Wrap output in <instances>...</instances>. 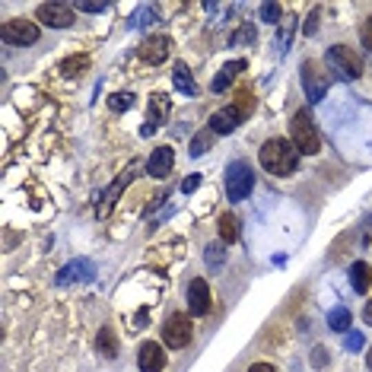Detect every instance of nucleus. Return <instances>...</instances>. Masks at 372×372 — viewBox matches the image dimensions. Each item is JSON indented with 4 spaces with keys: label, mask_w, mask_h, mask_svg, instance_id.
Wrapping results in <instances>:
<instances>
[{
    "label": "nucleus",
    "mask_w": 372,
    "mask_h": 372,
    "mask_svg": "<svg viewBox=\"0 0 372 372\" xmlns=\"http://www.w3.org/2000/svg\"><path fill=\"white\" fill-rule=\"evenodd\" d=\"M172 86H175V92H182V96H194V92H198V83H194V76H191L188 64H182V61L175 64Z\"/></svg>",
    "instance_id": "f3484780"
},
{
    "label": "nucleus",
    "mask_w": 372,
    "mask_h": 372,
    "mask_svg": "<svg viewBox=\"0 0 372 372\" xmlns=\"http://www.w3.org/2000/svg\"><path fill=\"white\" fill-rule=\"evenodd\" d=\"M347 347H350V350L363 347V338H360V334H347Z\"/></svg>",
    "instance_id": "473e14b6"
},
{
    "label": "nucleus",
    "mask_w": 372,
    "mask_h": 372,
    "mask_svg": "<svg viewBox=\"0 0 372 372\" xmlns=\"http://www.w3.org/2000/svg\"><path fill=\"white\" fill-rule=\"evenodd\" d=\"M350 322H353V318H350V312H347L344 306H338L334 312L328 315V328L338 331V334H347V331H350Z\"/></svg>",
    "instance_id": "412c9836"
},
{
    "label": "nucleus",
    "mask_w": 372,
    "mask_h": 372,
    "mask_svg": "<svg viewBox=\"0 0 372 372\" xmlns=\"http://www.w3.org/2000/svg\"><path fill=\"white\" fill-rule=\"evenodd\" d=\"M302 86H306V99L312 105L324 99V92H328V74H322V64L318 61H306L302 64Z\"/></svg>",
    "instance_id": "423d86ee"
},
{
    "label": "nucleus",
    "mask_w": 372,
    "mask_h": 372,
    "mask_svg": "<svg viewBox=\"0 0 372 372\" xmlns=\"http://www.w3.org/2000/svg\"><path fill=\"white\" fill-rule=\"evenodd\" d=\"M248 372H273L271 363H255V366H248Z\"/></svg>",
    "instance_id": "f704fd0d"
},
{
    "label": "nucleus",
    "mask_w": 372,
    "mask_h": 372,
    "mask_svg": "<svg viewBox=\"0 0 372 372\" xmlns=\"http://www.w3.org/2000/svg\"><path fill=\"white\" fill-rule=\"evenodd\" d=\"M312 353H315V356H312V363H315V366H324V347H315Z\"/></svg>",
    "instance_id": "72a5a7b5"
},
{
    "label": "nucleus",
    "mask_w": 372,
    "mask_h": 372,
    "mask_svg": "<svg viewBox=\"0 0 372 372\" xmlns=\"http://www.w3.org/2000/svg\"><path fill=\"white\" fill-rule=\"evenodd\" d=\"M360 39H363V45L372 51V17L363 23V32H360Z\"/></svg>",
    "instance_id": "c85d7f7f"
},
{
    "label": "nucleus",
    "mask_w": 372,
    "mask_h": 372,
    "mask_svg": "<svg viewBox=\"0 0 372 372\" xmlns=\"http://www.w3.org/2000/svg\"><path fill=\"white\" fill-rule=\"evenodd\" d=\"M207 261H210V265H220V245L207 248Z\"/></svg>",
    "instance_id": "2f4dec72"
},
{
    "label": "nucleus",
    "mask_w": 372,
    "mask_h": 372,
    "mask_svg": "<svg viewBox=\"0 0 372 372\" xmlns=\"http://www.w3.org/2000/svg\"><path fill=\"white\" fill-rule=\"evenodd\" d=\"M236 108H239V115L248 118L251 112H255V96L251 92H239V99H236Z\"/></svg>",
    "instance_id": "a878e982"
},
{
    "label": "nucleus",
    "mask_w": 372,
    "mask_h": 372,
    "mask_svg": "<svg viewBox=\"0 0 372 372\" xmlns=\"http://www.w3.org/2000/svg\"><path fill=\"white\" fill-rule=\"evenodd\" d=\"M289 141H293V147H296L302 156H315V153L322 149V141H318V131H315V121L309 112H296V115H293Z\"/></svg>",
    "instance_id": "f03ea898"
},
{
    "label": "nucleus",
    "mask_w": 372,
    "mask_h": 372,
    "mask_svg": "<svg viewBox=\"0 0 372 372\" xmlns=\"http://www.w3.org/2000/svg\"><path fill=\"white\" fill-rule=\"evenodd\" d=\"M163 340H165V347H172V350H182L191 344V318L182 312H175L165 318L163 324Z\"/></svg>",
    "instance_id": "39448f33"
},
{
    "label": "nucleus",
    "mask_w": 372,
    "mask_h": 372,
    "mask_svg": "<svg viewBox=\"0 0 372 372\" xmlns=\"http://www.w3.org/2000/svg\"><path fill=\"white\" fill-rule=\"evenodd\" d=\"M366 366H369V369H372V350H369V356H366Z\"/></svg>",
    "instance_id": "e433bc0d"
},
{
    "label": "nucleus",
    "mask_w": 372,
    "mask_h": 372,
    "mask_svg": "<svg viewBox=\"0 0 372 372\" xmlns=\"http://www.w3.org/2000/svg\"><path fill=\"white\" fill-rule=\"evenodd\" d=\"M363 318H366V324H372V299L366 302V309H363Z\"/></svg>",
    "instance_id": "c9c22d12"
},
{
    "label": "nucleus",
    "mask_w": 372,
    "mask_h": 372,
    "mask_svg": "<svg viewBox=\"0 0 372 372\" xmlns=\"http://www.w3.org/2000/svg\"><path fill=\"white\" fill-rule=\"evenodd\" d=\"M280 3H261V19H265V23H277V19H280Z\"/></svg>",
    "instance_id": "bb28decb"
},
{
    "label": "nucleus",
    "mask_w": 372,
    "mask_h": 372,
    "mask_svg": "<svg viewBox=\"0 0 372 372\" xmlns=\"http://www.w3.org/2000/svg\"><path fill=\"white\" fill-rule=\"evenodd\" d=\"M169 118V96H163V92H153L149 96V105H147V124H143V137H149V134H156V127Z\"/></svg>",
    "instance_id": "1a4fd4ad"
},
{
    "label": "nucleus",
    "mask_w": 372,
    "mask_h": 372,
    "mask_svg": "<svg viewBox=\"0 0 372 372\" xmlns=\"http://www.w3.org/2000/svg\"><path fill=\"white\" fill-rule=\"evenodd\" d=\"M96 350H99L105 360H115L118 356V338L112 328H102L99 331V340H96Z\"/></svg>",
    "instance_id": "aec40b11"
},
{
    "label": "nucleus",
    "mask_w": 372,
    "mask_h": 372,
    "mask_svg": "<svg viewBox=\"0 0 372 372\" xmlns=\"http://www.w3.org/2000/svg\"><path fill=\"white\" fill-rule=\"evenodd\" d=\"M210 143H214V131L198 134V137L191 141V156H200V153H207V149H210Z\"/></svg>",
    "instance_id": "b1692460"
},
{
    "label": "nucleus",
    "mask_w": 372,
    "mask_h": 372,
    "mask_svg": "<svg viewBox=\"0 0 372 372\" xmlns=\"http://www.w3.org/2000/svg\"><path fill=\"white\" fill-rule=\"evenodd\" d=\"M39 23L51 25V29H67V25H74V7H67V3H41Z\"/></svg>",
    "instance_id": "6e6552de"
},
{
    "label": "nucleus",
    "mask_w": 372,
    "mask_h": 372,
    "mask_svg": "<svg viewBox=\"0 0 372 372\" xmlns=\"http://www.w3.org/2000/svg\"><path fill=\"white\" fill-rule=\"evenodd\" d=\"M83 70H90V58H86V54H76V58H67L64 64H61V74H64V76H80Z\"/></svg>",
    "instance_id": "5701e85b"
},
{
    "label": "nucleus",
    "mask_w": 372,
    "mask_h": 372,
    "mask_svg": "<svg viewBox=\"0 0 372 372\" xmlns=\"http://www.w3.org/2000/svg\"><path fill=\"white\" fill-rule=\"evenodd\" d=\"M188 312L191 315H207L210 312V287H207V280H191L188 287Z\"/></svg>",
    "instance_id": "f8f14e48"
},
{
    "label": "nucleus",
    "mask_w": 372,
    "mask_h": 372,
    "mask_svg": "<svg viewBox=\"0 0 372 372\" xmlns=\"http://www.w3.org/2000/svg\"><path fill=\"white\" fill-rule=\"evenodd\" d=\"M0 39L7 45H35L39 41V25L29 19H7L0 29Z\"/></svg>",
    "instance_id": "0eeeda50"
},
{
    "label": "nucleus",
    "mask_w": 372,
    "mask_h": 372,
    "mask_svg": "<svg viewBox=\"0 0 372 372\" xmlns=\"http://www.w3.org/2000/svg\"><path fill=\"white\" fill-rule=\"evenodd\" d=\"M255 188V172H251V165L248 163H232L226 169V198L229 200H245Z\"/></svg>",
    "instance_id": "7ed1b4c3"
},
{
    "label": "nucleus",
    "mask_w": 372,
    "mask_h": 372,
    "mask_svg": "<svg viewBox=\"0 0 372 372\" xmlns=\"http://www.w3.org/2000/svg\"><path fill=\"white\" fill-rule=\"evenodd\" d=\"M198 185H200V175H188V178L182 182V194H191V191L198 188Z\"/></svg>",
    "instance_id": "c756f323"
},
{
    "label": "nucleus",
    "mask_w": 372,
    "mask_h": 372,
    "mask_svg": "<svg viewBox=\"0 0 372 372\" xmlns=\"http://www.w3.org/2000/svg\"><path fill=\"white\" fill-rule=\"evenodd\" d=\"M108 105L115 108V112H127V108L134 105V96H131V92H115V96L108 99Z\"/></svg>",
    "instance_id": "393cba45"
},
{
    "label": "nucleus",
    "mask_w": 372,
    "mask_h": 372,
    "mask_svg": "<svg viewBox=\"0 0 372 372\" xmlns=\"http://www.w3.org/2000/svg\"><path fill=\"white\" fill-rule=\"evenodd\" d=\"M242 115H239V108L229 105V108H220V112H214L210 115V131L214 134H232L236 127H239Z\"/></svg>",
    "instance_id": "4468645a"
},
{
    "label": "nucleus",
    "mask_w": 372,
    "mask_h": 372,
    "mask_svg": "<svg viewBox=\"0 0 372 372\" xmlns=\"http://www.w3.org/2000/svg\"><path fill=\"white\" fill-rule=\"evenodd\" d=\"M328 67L334 70V74H340L344 80H356V76L363 74V64H360V58L353 54V48H347V45H334V48H328Z\"/></svg>",
    "instance_id": "20e7f679"
},
{
    "label": "nucleus",
    "mask_w": 372,
    "mask_h": 372,
    "mask_svg": "<svg viewBox=\"0 0 372 372\" xmlns=\"http://www.w3.org/2000/svg\"><path fill=\"white\" fill-rule=\"evenodd\" d=\"M369 283H372V271L366 261H356L353 267H350V287L356 289V293H369Z\"/></svg>",
    "instance_id": "6ab92c4d"
},
{
    "label": "nucleus",
    "mask_w": 372,
    "mask_h": 372,
    "mask_svg": "<svg viewBox=\"0 0 372 372\" xmlns=\"http://www.w3.org/2000/svg\"><path fill=\"white\" fill-rule=\"evenodd\" d=\"M169 48H172V39H169V35H149L141 45V58L156 67V64H163V61H169Z\"/></svg>",
    "instance_id": "9d476101"
},
{
    "label": "nucleus",
    "mask_w": 372,
    "mask_h": 372,
    "mask_svg": "<svg viewBox=\"0 0 372 372\" xmlns=\"http://www.w3.org/2000/svg\"><path fill=\"white\" fill-rule=\"evenodd\" d=\"M261 165H265L271 175H293L299 165V149L293 147V141L287 137H271V141L261 147Z\"/></svg>",
    "instance_id": "f257e3e1"
},
{
    "label": "nucleus",
    "mask_w": 372,
    "mask_h": 372,
    "mask_svg": "<svg viewBox=\"0 0 372 372\" xmlns=\"http://www.w3.org/2000/svg\"><path fill=\"white\" fill-rule=\"evenodd\" d=\"M172 165H175L172 147H159V149H153V156H149L147 172L153 175V178H165V175H172Z\"/></svg>",
    "instance_id": "ddd939ff"
},
{
    "label": "nucleus",
    "mask_w": 372,
    "mask_h": 372,
    "mask_svg": "<svg viewBox=\"0 0 372 372\" xmlns=\"http://www.w3.org/2000/svg\"><path fill=\"white\" fill-rule=\"evenodd\" d=\"M248 41H255V29L251 25H242L239 32L232 35V45H248Z\"/></svg>",
    "instance_id": "cd10ccee"
},
{
    "label": "nucleus",
    "mask_w": 372,
    "mask_h": 372,
    "mask_svg": "<svg viewBox=\"0 0 372 372\" xmlns=\"http://www.w3.org/2000/svg\"><path fill=\"white\" fill-rule=\"evenodd\" d=\"M242 70H245V61H229V64H226L223 70H220V74L214 76V83H210V90H214V92H223L226 86H229V83L242 74Z\"/></svg>",
    "instance_id": "a211bd4d"
},
{
    "label": "nucleus",
    "mask_w": 372,
    "mask_h": 372,
    "mask_svg": "<svg viewBox=\"0 0 372 372\" xmlns=\"http://www.w3.org/2000/svg\"><path fill=\"white\" fill-rule=\"evenodd\" d=\"M76 10H86V13H102V10H105V3H86V0H80V3H76Z\"/></svg>",
    "instance_id": "7c9ffc66"
},
{
    "label": "nucleus",
    "mask_w": 372,
    "mask_h": 372,
    "mask_svg": "<svg viewBox=\"0 0 372 372\" xmlns=\"http://www.w3.org/2000/svg\"><path fill=\"white\" fill-rule=\"evenodd\" d=\"M90 277H92L90 261H76V265H67L58 273V287H67V283H76V280H90Z\"/></svg>",
    "instance_id": "dca6fc26"
},
{
    "label": "nucleus",
    "mask_w": 372,
    "mask_h": 372,
    "mask_svg": "<svg viewBox=\"0 0 372 372\" xmlns=\"http://www.w3.org/2000/svg\"><path fill=\"white\" fill-rule=\"evenodd\" d=\"M137 366H141V372H163L165 369V353H163V347H159L156 340H147V344H141Z\"/></svg>",
    "instance_id": "9b49d317"
},
{
    "label": "nucleus",
    "mask_w": 372,
    "mask_h": 372,
    "mask_svg": "<svg viewBox=\"0 0 372 372\" xmlns=\"http://www.w3.org/2000/svg\"><path fill=\"white\" fill-rule=\"evenodd\" d=\"M220 239H223L226 245L239 239V220H236L232 214H223V216H220Z\"/></svg>",
    "instance_id": "4be33fe9"
},
{
    "label": "nucleus",
    "mask_w": 372,
    "mask_h": 372,
    "mask_svg": "<svg viewBox=\"0 0 372 372\" xmlns=\"http://www.w3.org/2000/svg\"><path fill=\"white\" fill-rule=\"evenodd\" d=\"M134 169H137V165H131V169H127V172H124L121 178H118V182L112 185V188H108L99 200H96V214H99V216H108V214H112V207H115V200H118V194H121V188L134 178Z\"/></svg>",
    "instance_id": "2eb2a0df"
}]
</instances>
